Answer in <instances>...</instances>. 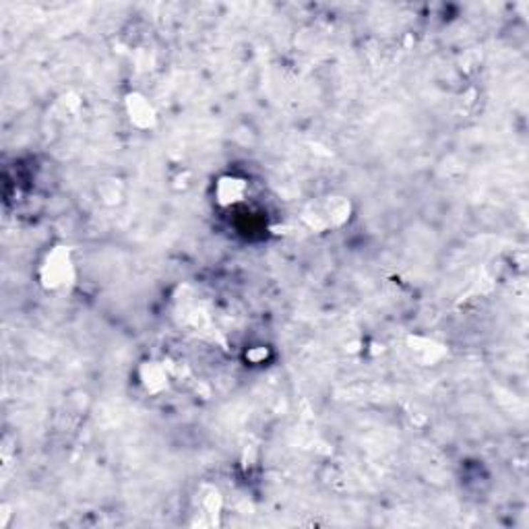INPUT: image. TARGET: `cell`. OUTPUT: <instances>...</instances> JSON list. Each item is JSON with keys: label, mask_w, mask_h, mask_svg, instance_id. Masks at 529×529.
<instances>
[{"label": "cell", "mask_w": 529, "mask_h": 529, "mask_svg": "<svg viewBox=\"0 0 529 529\" xmlns=\"http://www.w3.org/2000/svg\"><path fill=\"white\" fill-rule=\"evenodd\" d=\"M130 114H133L130 118L139 124V126H147V124L153 120V112H151L149 103L145 102V100H139V98L130 102Z\"/></svg>", "instance_id": "7a4b0ae2"}, {"label": "cell", "mask_w": 529, "mask_h": 529, "mask_svg": "<svg viewBox=\"0 0 529 529\" xmlns=\"http://www.w3.org/2000/svg\"><path fill=\"white\" fill-rule=\"evenodd\" d=\"M71 273H73V264L68 259V252L64 255L62 250H56L50 255L48 263L43 264V284L58 287L66 284V279H71Z\"/></svg>", "instance_id": "6da1fadb"}]
</instances>
